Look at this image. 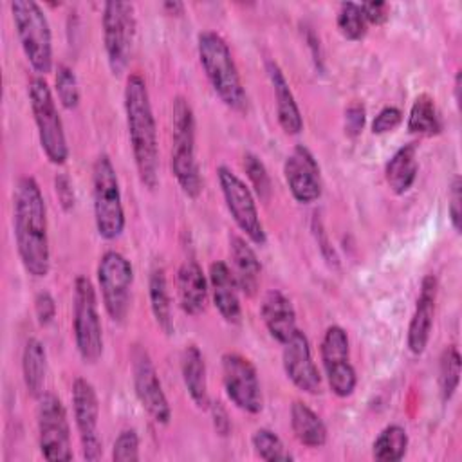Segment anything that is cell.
<instances>
[{"mask_svg":"<svg viewBox=\"0 0 462 462\" xmlns=\"http://www.w3.org/2000/svg\"><path fill=\"white\" fill-rule=\"evenodd\" d=\"M13 227L20 262L32 278H45L51 269L47 206L34 177L18 179L13 195Z\"/></svg>","mask_w":462,"mask_h":462,"instance_id":"6da1fadb","label":"cell"},{"mask_svg":"<svg viewBox=\"0 0 462 462\" xmlns=\"http://www.w3.org/2000/svg\"><path fill=\"white\" fill-rule=\"evenodd\" d=\"M123 105L139 180L146 189H155L159 184L157 123L153 117L146 81L139 72H130L126 76Z\"/></svg>","mask_w":462,"mask_h":462,"instance_id":"7a4b0ae2","label":"cell"},{"mask_svg":"<svg viewBox=\"0 0 462 462\" xmlns=\"http://www.w3.org/2000/svg\"><path fill=\"white\" fill-rule=\"evenodd\" d=\"M200 67L217 97L235 112L247 110V92L227 42L215 31H202L197 36Z\"/></svg>","mask_w":462,"mask_h":462,"instance_id":"3957f363","label":"cell"},{"mask_svg":"<svg viewBox=\"0 0 462 462\" xmlns=\"http://www.w3.org/2000/svg\"><path fill=\"white\" fill-rule=\"evenodd\" d=\"M195 114L189 101L177 96L171 103V173L189 199H197L202 191V179L195 153Z\"/></svg>","mask_w":462,"mask_h":462,"instance_id":"277c9868","label":"cell"},{"mask_svg":"<svg viewBox=\"0 0 462 462\" xmlns=\"http://www.w3.org/2000/svg\"><path fill=\"white\" fill-rule=\"evenodd\" d=\"M92 200L97 235L103 240L119 238L125 231L126 218L117 171L106 153H99L92 166Z\"/></svg>","mask_w":462,"mask_h":462,"instance_id":"5b68a950","label":"cell"},{"mask_svg":"<svg viewBox=\"0 0 462 462\" xmlns=\"http://www.w3.org/2000/svg\"><path fill=\"white\" fill-rule=\"evenodd\" d=\"M11 14L23 56L38 76L52 70V34L43 9L34 0H13Z\"/></svg>","mask_w":462,"mask_h":462,"instance_id":"8992f818","label":"cell"},{"mask_svg":"<svg viewBox=\"0 0 462 462\" xmlns=\"http://www.w3.org/2000/svg\"><path fill=\"white\" fill-rule=\"evenodd\" d=\"M27 94L38 132V141L45 157L56 166L65 164L69 159V144L63 130V121L60 117L54 96L45 78H32Z\"/></svg>","mask_w":462,"mask_h":462,"instance_id":"52a82bcc","label":"cell"},{"mask_svg":"<svg viewBox=\"0 0 462 462\" xmlns=\"http://www.w3.org/2000/svg\"><path fill=\"white\" fill-rule=\"evenodd\" d=\"M72 301V332L78 354L85 363L94 365L103 356V327L96 289L83 274L74 280Z\"/></svg>","mask_w":462,"mask_h":462,"instance_id":"ba28073f","label":"cell"},{"mask_svg":"<svg viewBox=\"0 0 462 462\" xmlns=\"http://www.w3.org/2000/svg\"><path fill=\"white\" fill-rule=\"evenodd\" d=\"M101 27L108 67L114 76H121L130 63L135 40L137 22L134 5L119 0L106 2L103 5Z\"/></svg>","mask_w":462,"mask_h":462,"instance_id":"9c48e42d","label":"cell"},{"mask_svg":"<svg viewBox=\"0 0 462 462\" xmlns=\"http://www.w3.org/2000/svg\"><path fill=\"white\" fill-rule=\"evenodd\" d=\"M96 274L108 318L116 323H123L130 310L134 283V267L130 260L123 253L108 249L101 254Z\"/></svg>","mask_w":462,"mask_h":462,"instance_id":"30bf717a","label":"cell"},{"mask_svg":"<svg viewBox=\"0 0 462 462\" xmlns=\"http://www.w3.org/2000/svg\"><path fill=\"white\" fill-rule=\"evenodd\" d=\"M38 446L45 460H72L70 424L61 399L52 392H43L36 406Z\"/></svg>","mask_w":462,"mask_h":462,"instance_id":"8fae6325","label":"cell"},{"mask_svg":"<svg viewBox=\"0 0 462 462\" xmlns=\"http://www.w3.org/2000/svg\"><path fill=\"white\" fill-rule=\"evenodd\" d=\"M217 179L226 208L236 227L249 238V242L263 245L267 242V236L251 188L227 166L217 168Z\"/></svg>","mask_w":462,"mask_h":462,"instance_id":"7c38bea8","label":"cell"},{"mask_svg":"<svg viewBox=\"0 0 462 462\" xmlns=\"http://www.w3.org/2000/svg\"><path fill=\"white\" fill-rule=\"evenodd\" d=\"M321 363L328 388L334 395L345 399L350 397L357 386V374L350 363V341L348 334L339 325L327 327L321 346Z\"/></svg>","mask_w":462,"mask_h":462,"instance_id":"4fadbf2b","label":"cell"},{"mask_svg":"<svg viewBox=\"0 0 462 462\" xmlns=\"http://www.w3.org/2000/svg\"><path fill=\"white\" fill-rule=\"evenodd\" d=\"M220 361L222 384L227 399L245 413H260L263 408V395L256 366L238 352H226Z\"/></svg>","mask_w":462,"mask_h":462,"instance_id":"5bb4252c","label":"cell"},{"mask_svg":"<svg viewBox=\"0 0 462 462\" xmlns=\"http://www.w3.org/2000/svg\"><path fill=\"white\" fill-rule=\"evenodd\" d=\"M132 383L135 397L141 406L157 424H168L171 419V408L162 390L155 365L146 348L135 345L132 348Z\"/></svg>","mask_w":462,"mask_h":462,"instance_id":"9a60e30c","label":"cell"},{"mask_svg":"<svg viewBox=\"0 0 462 462\" xmlns=\"http://www.w3.org/2000/svg\"><path fill=\"white\" fill-rule=\"evenodd\" d=\"M72 411L83 458L99 460L103 457V442L97 435L99 401L94 384L85 377H76L72 383Z\"/></svg>","mask_w":462,"mask_h":462,"instance_id":"2e32d148","label":"cell"},{"mask_svg":"<svg viewBox=\"0 0 462 462\" xmlns=\"http://www.w3.org/2000/svg\"><path fill=\"white\" fill-rule=\"evenodd\" d=\"M283 177L292 199L300 204H312L321 197V170L314 153L296 144L283 162Z\"/></svg>","mask_w":462,"mask_h":462,"instance_id":"e0dca14e","label":"cell"},{"mask_svg":"<svg viewBox=\"0 0 462 462\" xmlns=\"http://www.w3.org/2000/svg\"><path fill=\"white\" fill-rule=\"evenodd\" d=\"M282 365L287 379L301 392L316 395L321 392V375L312 359L310 343L303 330L296 332L283 343Z\"/></svg>","mask_w":462,"mask_h":462,"instance_id":"ac0fdd59","label":"cell"},{"mask_svg":"<svg viewBox=\"0 0 462 462\" xmlns=\"http://www.w3.org/2000/svg\"><path fill=\"white\" fill-rule=\"evenodd\" d=\"M437 292H439L437 278L433 274H426L420 282L415 310L411 314L408 334H406V345L413 356H420L430 343L433 318H435Z\"/></svg>","mask_w":462,"mask_h":462,"instance_id":"d6986e66","label":"cell"},{"mask_svg":"<svg viewBox=\"0 0 462 462\" xmlns=\"http://www.w3.org/2000/svg\"><path fill=\"white\" fill-rule=\"evenodd\" d=\"M208 282L218 314L224 318L226 323L238 325L242 321V307L238 300L240 289L236 285L231 267L222 260L211 262L208 271Z\"/></svg>","mask_w":462,"mask_h":462,"instance_id":"ffe728a7","label":"cell"},{"mask_svg":"<svg viewBox=\"0 0 462 462\" xmlns=\"http://www.w3.org/2000/svg\"><path fill=\"white\" fill-rule=\"evenodd\" d=\"M265 72L274 92L276 117H278L280 128L287 135H298L303 130V117L282 67L274 60H267Z\"/></svg>","mask_w":462,"mask_h":462,"instance_id":"44dd1931","label":"cell"},{"mask_svg":"<svg viewBox=\"0 0 462 462\" xmlns=\"http://www.w3.org/2000/svg\"><path fill=\"white\" fill-rule=\"evenodd\" d=\"M260 316L269 336L280 345H283L298 328L292 301L280 289H271L263 294Z\"/></svg>","mask_w":462,"mask_h":462,"instance_id":"7402d4cb","label":"cell"},{"mask_svg":"<svg viewBox=\"0 0 462 462\" xmlns=\"http://www.w3.org/2000/svg\"><path fill=\"white\" fill-rule=\"evenodd\" d=\"M209 292V282L202 267L188 258L180 263L177 271V296L180 309L189 316H199L206 309Z\"/></svg>","mask_w":462,"mask_h":462,"instance_id":"603a6c76","label":"cell"},{"mask_svg":"<svg viewBox=\"0 0 462 462\" xmlns=\"http://www.w3.org/2000/svg\"><path fill=\"white\" fill-rule=\"evenodd\" d=\"M229 256H231V271L238 289L245 296H254L260 285V273H262V265L254 249L249 245L245 238L233 235L229 236Z\"/></svg>","mask_w":462,"mask_h":462,"instance_id":"cb8c5ba5","label":"cell"},{"mask_svg":"<svg viewBox=\"0 0 462 462\" xmlns=\"http://www.w3.org/2000/svg\"><path fill=\"white\" fill-rule=\"evenodd\" d=\"M180 375L193 404L200 410H208L211 402L208 393V372L204 356L197 345L184 346L180 354Z\"/></svg>","mask_w":462,"mask_h":462,"instance_id":"d4e9b609","label":"cell"},{"mask_svg":"<svg viewBox=\"0 0 462 462\" xmlns=\"http://www.w3.org/2000/svg\"><path fill=\"white\" fill-rule=\"evenodd\" d=\"M417 173H419L417 143H408L397 148L384 166L386 184L395 195L406 193L413 186Z\"/></svg>","mask_w":462,"mask_h":462,"instance_id":"484cf974","label":"cell"},{"mask_svg":"<svg viewBox=\"0 0 462 462\" xmlns=\"http://www.w3.org/2000/svg\"><path fill=\"white\" fill-rule=\"evenodd\" d=\"M291 428L298 442L307 448H321L327 444L328 433L323 419L303 401L291 404Z\"/></svg>","mask_w":462,"mask_h":462,"instance_id":"4316f807","label":"cell"},{"mask_svg":"<svg viewBox=\"0 0 462 462\" xmlns=\"http://www.w3.org/2000/svg\"><path fill=\"white\" fill-rule=\"evenodd\" d=\"M47 375V352L40 339L29 337L23 345L22 352V377L23 384L32 397H40L43 393Z\"/></svg>","mask_w":462,"mask_h":462,"instance_id":"83f0119b","label":"cell"},{"mask_svg":"<svg viewBox=\"0 0 462 462\" xmlns=\"http://www.w3.org/2000/svg\"><path fill=\"white\" fill-rule=\"evenodd\" d=\"M148 298L150 309L153 314L155 323L164 334L173 332V316H171V303H170V291L166 282V273L162 265H155L150 271L148 278Z\"/></svg>","mask_w":462,"mask_h":462,"instance_id":"f1b7e54d","label":"cell"},{"mask_svg":"<svg viewBox=\"0 0 462 462\" xmlns=\"http://www.w3.org/2000/svg\"><path fill=\"white\" fill-rule=\"evenodd\" d=\"M406 128L410 134L431 137L442 132V119L437 110L435 99L430 94H419L411 103Z\"/></svg>","mask_w":462,"mask_h":462,"instance_id":"f546056e","label":"cell"},{"mask_svg":"<svg viewBox=\"0 0 462 462\" xmlns=\"http://www.w3.org/2000/svg\"><path fill=\"white\" fill-rule=\"evenodd\" d=\"M408 433L399 424L384 426L372 444V457L379 462H397L406 455Z\"/></svg>","mask_w":462,"mask_h":462,"instance_id":"4dcf8cb0","label":"cell"},{"mask_svg":"<svg viewBox=\"0 0 462 462\" xmlns=\"http://www.w3.org/2000/svg\"><path fill=\"white\" fill-rule=\"evenodd\" d=\"M462 359L455 345L446 346L439 357V392L442 402H449L460 384Z\"/></svg>","mask_w":462,"mask_h":462,"instance_id":"1f68e13d","label":"cell"},{"mask_svg":"<svg viewBox=\"0 0 462 462\" xmlns=\"http://www.w3.org/2000/svg\"><path fill=\"white\" fill-rule=\"evenodd\" d=\"M253 449L256 457H260L265 462H289L294 460V457L287 451L283 440L269 428H258L254 430L251 437Z\"/></svg>","mask_w":462,"mask_h":462,"instance_id":"d6a6232c","label":"cell"},{"mask_svg":"<svg viewBox=\"0 0 462 462\" xmlns=\"http://www.w3.org/2000/svg\"><path fill=\"white\" fill-rule=\"evenodd\" d=\"M337 31L345 40L359 42L368 31V22L361 11V5L356 2H343L336 16Z\"/></svg>","mask_w":462,"mask_h":462,"instance_id":"836d02e7","label":"cell"},{"mask_svg":"<svg viewBox=\"0 0 462 462\" xmlns=\"http://www.w3.org/2000/svg\"><path fill=\"white\" fill-rule=\"evenodd\" d=\"M54 85H56V94H58V101L63 108L67 110H74L79 105L81 94H79V85H78V78L74 74V70L65 65L60 63L56 67L54 72Z\"/></svg>","mask_w":462,"mask_h":462,"instance_id":"e575fe53","label":"cell"},{"mask_svg":"<svg viewBox=\"0 0 462 462\" xmlns=\"http://www.w3.org/2000/svg\"><path fill=\"white\" fill-rule=\"evenodd\" d=\"M244 170H245V175L254 189V193L260 197V200L267 202L273 195V184H271V177L267 173V168L265 164L260 161L258 155L247 152L244 155Z\"/></svg>","mask_w":462,"mask_h":462,"instance_id":"d590c367","label":"cell"},{"mask_svg":"<svg viewBox=\"0 0 462 462\" xmlns=\"http://www.w3.org/2000/svg\"><path fill=\"white\" fill-rule=\"evenodd\" d=\"M114 462H137L139 460V435L134 428L123 430L112 448Z\"/></svg>","mask_w":462,"mask_h":462,"instance_id":"8d00e7d4","label":"cell"},{"mask_svg":"<svg viewBox=\"0 0 462 462\" xmlns=\"http://www.w3.org/2000/svg\"><path fill=\"white\" fill-rule=\"evenodd\" d=\"M448 215L455 233H460V220H462V179L455 175L449 184L448 193Z\"/></svg>","mask_w":462,"mask_h":462,"instance_id":"74e56055","label":"cell"},{"mask_svg":"<svg viewBox=\"0 0 462 462\" xmlns=\"http://www.w3.org/2000/svg\"><path fill=\"white\" fill-rule=\"evenodd\" d=\"M402 121V112L397 106H384L377 112V116L372 121V132L377 135L388 134L395 130Z\"/></svg>","mask_w":462,"mask_h":462,"instance_id":"f35d334b","label":"cell"},{"mask_svg":"<svg viewBox=\"0 0 462 462\" xmlns=\"http://www.w3.org/2000/svg\"><path fill=\"white\" fill-rule=\"evenodd\" d=\"M34 314L42 327H49L56 318V301L49 291H40L34 296Z\"/></svg>","mask_w":462,"mask_h":462,"instance_id":"ab89813d","label":"cell"},{"mask_svg":"<svg viewBox=\"0 0 462 462\" xmlns=\"http://www.w3.org/2000/svg\"><path fill=\"white\" fill-rule=\"evenodd\" d=\"M54 191L58 197V202L63 211H70L76 204V193L74 184L67 173H56L54 177Z\"/></svg>","mask_w":462,"mask_h":462,"instance_id":"60d3db41","label":"cell"},{"mask_svg":"<svg viewBox=\"0 0 462 462\" xmlns=\"http://www.w3.org/2000/svg\"><path fill=\"white\" fill-rule=\"evenodd\" d=\"M366 121V110L361 103H352L345 110V134L348 137H357L361 130L365 128Z\"/></svg>","mask_w":462,"mask_h":462,"instance_id":"b9f144b4","label":"cell"},{"mask_svg":"<svg viewBox=\"0 0 462 462\" xmlns=\"http://www.w3.org/2000/svg\"><path fill=\"white\" fill-rule=\"evenodd\" d=\"M359 5L368 25H383L390 18V5L386 2H363Z\"/></svg>","mask_w":462,"mask_h":462,"instance_id":"7bdbcfd3","label":"cell"},{"mask_svg":"<svg viewBox=\"0 0 462 462\" xmlns=\"http://www.w3.org/2000/svg\"><path fill=\"white\" fill-rule=\"evenodd\" d=\"M208 410L211 411L215 431L220 437H227L229 431H231V420H229V415H227V410L224 408V404L220 401H211Z\"/></svg>","mask_w":462,"mask_h":462,"instance_id":"ee69618b","label":"cell"},{"mask_svg":"<svg viewBox=\"0 0 462 462\" xmlns=\"http://www.w3.org/2000/svg\"><path fill=\"white\" fill-rule=\"evenodd\" d=\"M453 88H455V103H457V106H460V88H462V72L460 70H457V74H455Z\"/></svg>","mask_w":462,"mask_h":462,"instance_id":"f6af8a7d","label":"cell"},{"mask_svg":"<svg viewBox=\"0 0 462 462\" xmlns=\"http://www.w3.org/2000/svg\"><path fill=\"white\" fill-rule=\"evenodd\" d=\"M162 7H164L170 14H180L182 9H184V5H182L180 2H164Z\"/></svg>","mask_w":462,"mask_h":462,"instance_id":"bcb514c9","label":"cell"}]
</instances>
